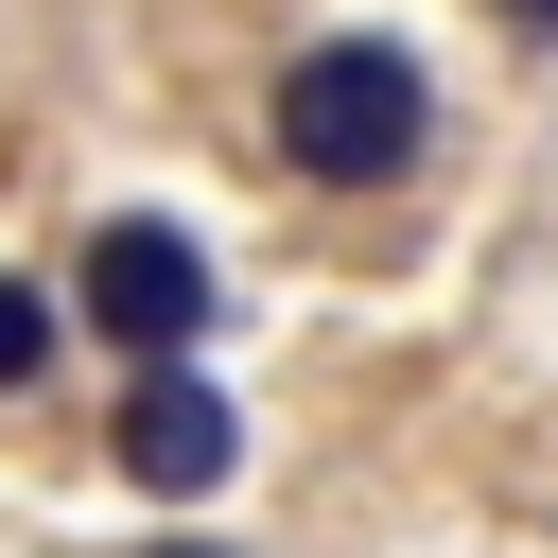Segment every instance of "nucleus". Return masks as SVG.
<instances>
[{
	"mask_svg": "<svg viewBox=\"0 0 558 558\" xmlns=\"http://www.w3.org/2000/svg\"><path fill=\"white\" fill-rule=\"evenodd\" d=\"M262 140H279V174H314V192H384V174H418V140H436V70H418L401 35H314V52L279 70Z\"/></svg>",
	"mask_w": 558,
	"mask_h": 558,
	"instance_id": "f257e3e1",
	"label": "nucleus"
},
{
	"mask_svg": "<svg viewBox=\"0 0 558 558\" xmlns=\"http://www.w3.org/2000/svg\"><path fill=\"white\" fill-rule=\"evenodd\" d=\"M87 314L122 331V366H192V331H209V244L157 227V209L87 227Z\"/></svg>",
	"mask_w": 558,
	"mask_h": 558,
	"instance_id": "f03ea898",
	"label": "nucleus"
},
{
	"mask_svg": "<svg viewBox=\"0 0 558 558\" xmlns=\"http://www.w3.org/2000/svg\"><path fill=\"white\" fill-rule=\"evenodd\" d=\"M122 471L140 488H227L244 471V418H227V384H192V366H122Z\"/></svg>",
	"mask_w": 558,
	"mask_h": 558,
	"instance_id": "7ed1b4c3",
	"label": "nucleus"
},
{
	"mask_svg": "<svg viewBox=\"0 0 558 558\" xmlns=\"http://www.w3.org/2000/svg\"><path fill=\"white\" fill-rule=\"evenodd\" d=\"M35 366H52V296H35V279H17V262H0V401H17V384H35Z\"/></svg>",
	"mask_w": 558,
	"mask_h": 558,
	"instance_id": "20e7f679",
	"label": "nucleus"
},
{
	"mask_svg": "<svg viewBox=\"0 0 558 558\" xmlns=\"http://www.w3.org/2000/svg\"><path fill=\"white\" fill-rule=\"evenodd\" d=\"M506 17H523V35H558V0H506Z\"/></svg>",
	"mask_w": 558,
	"mask_h": 558,
	"instance_id": "39448f33",
	"label": "nucleus"
},
{
	"mask_svg": "<svg viewBox=\"0 0 558 558\" xmlns=\"http://www.w3.org/2000/svg\"><path fill=\"white\" fill-rule=\"evenodd\" d=\"M174 558H209V541H174Z\"/></svg>",
	"mask_w": 558,
	"mask_h": 558,
	"instance_id": "423d86ee",
	"label": "nucleus"
}]
</instances>
